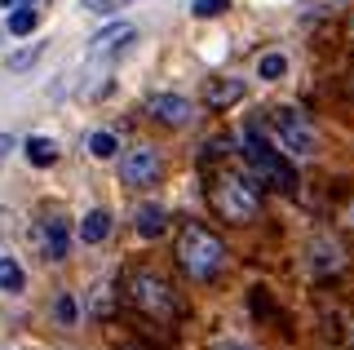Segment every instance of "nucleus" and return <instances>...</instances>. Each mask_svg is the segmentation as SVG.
Returning <instances> with one entry per match:
<instances>
[{
    "label": "nucleus",
    "instance_id": "1",
    "mask_svg": "<svg viewBox=\"0 0 354 350\" xmlns=\"http://www.w3.org/2000/svg\"><path fill=\"white\" fill-rule=\"evenodd\" d=\"M177 261H182V270L191 279H213L217 270L226 266V244H221L213 231L186 222L182 235H177Z\"/></svg>",
    "mask_w": 354,
    "mask_h": 350
},
{
    "label": "nucleus",
    "instance_id": "2",
    "mask_svg": "<svg viewBox=\"0 0 354 350\" xmlns=\"http://www.w3.org/2000/svg\"><path fill=\"white\" fill-rule=\"evenodd\" d=\"M213 209L226 217V222H252L261 209V191H257V182L252 178H243V173H217V182H213Z\"/></svg>",
    "mask_w": 354,
    "mask_h": 350
},
{
    "label": "nucleus",
    "instance_id": "3",
    "mask_svg": "<svg viewBox=\"0 0 354 350\" xmlns=\"http://www.w3.org/2000/svg\"><path fill=\"white\" fill-rule=\"evenodd\" d=\"M243 160H248L252 178H257L261 187L297 191V169L279 156V151H270V142H266L257 129H243Z\"/></svg>",
    "mask_w": 354,
    "mask_h": 350
},
{
    "label": "nucleus",
    "instance_id": "4",
    "mask_svg": "<svg viewBox=\"0 0 354 350\" xmlns=\"http://www.w3.org/2000/svg\"><path fill=\"white\" fill-rule=\"evenodd\" d=\"M129 297H133V306H138L142 315H151V320H160V324H169L177 315V302H173L169 284L160 275H151V270H138V275L129 279Z\"/></svg>",
    "mask_w": 354,
    "mask_h": 350
},
{
    "label": "nucleus",
    "instance_id": "5",
    "mask_svg": "<svg viewBox=\"0 0 354 350\" xmlns=\"http://www.w3.org/2000/svg\"><path fill=\"white\" fill-rule=\"evenodd\" d=\"M274 129H279L288 151H297V156H310V151H315V129H310V120L301 111H274Z\"/></svg>",
    "mask_w": 354,
    "mask_h": 350
},
{
    "label": "nucleus",
    "instance_id": "6",
    "mask_svg": "<svg viewBox=\"0 0 354 350\" xmlns=\"http://www.w3.org/2000/svg\"><path fill=\"white\" fill-rule=\"evenodd\" d=\"M147 116L160 120V125H169V129H182V125L195 120V107L177 93H155V98H147Z\"/></svg>",
    "mask_w": 354,
    "mask_h": 350
},
{
    "label": "nucleus",
    "instance_id": "7",
    "mask_svg": "<svg viewBox=\"0 0 354 350\" xmlns=\"http://www.w3.org/2000/svg\"><path fill=\"white\" fill-rule=\"evenodd\" d=\"M120 178H124L129 187H151V182L160 178V156H155L151 147L129 151V156L120 160Z\"/></svg>",
    "mask_w": 354,
    "mask_h": 350
},
{
    "label": "nucleus",
    "instance_id": "8",
    "mask_svg": "<svg viewBox=\"0 0 354 350\" xmlns=\"http://www.w3.org/2000/svg\"><path fill=\"white\" fill-rule=\"evenodd\" d=\"M36 244H40L44 261H62V257H66L71 235H66V222H62V217H44V222L36 226Z\"/></svg>",
    "mask_w": 354,
    "mask_h": 350
},
{
    "label": "nucleus",
    "instance_id": "9",
    "mask_svg": "<svg viewBox=\"0 0 354 350\" xmlns=\"http://www.w3.org/2000/svg\"><path fill=\"white\" fill-rule=\"evenodd\" d=\"M124 40H133V27L129 23H111V27H102L93 40H88V53H93V58H106V53H115Z\"/></svg>",
    "mask_w": 354,
    "mask_h": 350
},
{
    "label": "nucleus",
    "instance_id": "10",
    "mask_svg": "<svg viewBox=\"0 0 354 350\" xmlns=\"http://www.w3.org/2000/svg\"><path fill=\"white\" fill-rule=\"evenodd\" d=\"M106 235H111V217L102 209L84 213V222H80V239H84V244H102Z\"/></svg>",
    "mask_w": 354,
    "mask_h": 350
},
{
    "label": "nucleus",
    "instance_id": "11",
    "mask_svg": "<svg viewBox=\"0 0 354 350\" xmlns=\"http://www.w3.org/2000/svg\"><path fill=\"white\" fill-rule=\"evenodd\" d=\"M160 231H164V209H160V204H142V209H138V235L155 239Z\"/></svg>",
    "mask_w": 354,
    "mask_h": 350
},
{
    "label": "nucleus",
    "instance_id": "12",
    "mask_svg": "<svg viewBox=\"0 0 354 350\" xmlns=\"http://www.w3.org/2000/svg\"><path fill=\"white\" fill-rule=\"evenodd\" d=\"M22 284H27L22 266L14 257H0V293H22Z\"/></svg>",
    "mask_w": 354,
    "mask_h": 350
},
{
    "label": "nucleus",
    "instance_id": "13",
    "mask_svg": "<svg viewBox=\"0 0 354 350\" xmlns=\"http://www.w3.org/2000/svg\"><path fill=\"white\" fill-rule=\"evenodd\" d=\"M27 160L36 164V169H44V164L58 160V147H53L49 138H27Z\"/></svg>",
    "mask_w": 354,
    "mask_h": 350
},
{
    "label": "nucleus",
    "instance_id": "14",
    "mask_svg": "<svg viewBox=\"0 0 354 350\" xmlns=\"http://www.w3.org/2000/svg\"><path fill=\"white\" fill-rule=\"evenodd\" d=\"M36 23H40V14L31 5H18L14 14H9V31H14V36H31V31H36Z\"/></svg>",
    "mask_w": 354,
    "mask_h": 350
},
{
    "label": "nucleus",
    "instance_id": "15",
    "mask_svg": "<svg viewBox=\"0 0 354 350\" xmlns=\"http://www.w3.org/2000/svg\"><path fill=\"white\" fill-rule=\"evenodd\" d=\"M239 98H243V84H239V80L213 84V89H208V102H213V107H230V102H239Z\"/></svg>",
    "mask_w": 354,
    "mask_h": 350
},
{
    "label": "nucleus",
    "instance_id": "16",
    "mask_svg": "<svg viewBox=\"0 0 354 350\" xmlns=\"http://www.w3.org/2000/svg\"><path fill=\"white\" fill-rule=\"evenodd\" d=\"M283 71H288V58H283V53H266V58L257 62V75H261V80H279Z\"/></svg>",
    "mask_w": 354,
    "mask_h": 350
},
{
    "label": "nucleus",
    "instance_id": "17",
    "mask_svg": "<svg viewBox=\"0 0 354 350\" xmlns=\"http://www.w3.org/2000/svg\"><path fill=\"white\" fill-rule=\"evenodd\" d=\"M88 151H93L97 160H111L120 151V142H115V133H93V138H88Z\"/></svg>",
    "mask_w": 354,
    "mask_h": 350
},
{
    "label": "nucleus",
    "instance_id": "18",
    "mask_svg": "<svg viewBox=\"0 0 354 350\" xmlns=\"http://www.w3.org/2000/svg\"><path fill=\"white\" fill-rule=\"evenodd\" d=\"M221 9H230V0H195L191 14H195V18H217Z\"/></svg>",
    "mask_w": 354,
    "mask_h": 350
},
{
    "label": "nucleus",
    "instance_id": "19",
    "mask_svg": "<svg viewBox=\"0 0 354 350\" xmlns=\"http://www.w3.org/2000/svg\"><path fill=\"white\" fill-rule=\"evenodd\" d=\"M36 45H27V49H22V53H9V71H22V67H31V62H36Z\"/></svg>",
    "mask_w": 354,
    "mask_h": 350
},
{
    "label": "nucleus",
    "instance_id": "20",
    "mask_svg": "<svg viewBox=\"0 0 354 350\" xmlns=\"http://www.w3.org/2000/svg\"><path fill=\"white\" fill-rule=\"evenodd\" d=\"M129 0H84V9L88 14H111V9H124Z\"/></svg>",
    "mask_w": 354,
    "mask_h": 350
},
{
    "label": "nucleus",
    "instance_id": "21",
    "mask_svg": "<svg viewBox=\"0 0 354 350\" xmlns=\"http://www.w3.org/2000/svg\"><path fill=\"white\" fill-rule=\"evenodd\" d=\"M53 311H58V320H62V324H71V320H75V302H71V297H58V306H53Z\"/></svg>",
    "mask_w": 354,
    "mask_h": 350
},
{
    "label": "nucleus",
    "instance_id": "22",
    "mask_svg": "<svg viewBox=\"0 0 354 350\" xmlns=\"http://www.w3.org/2000/svg\"><path fill=\"white\" fill-rule=\"evenodd\" d=\"M9 151H14V138H9V133H0V164H5Z\"/></svg>",
    "mask_w": 354,
    "mask_h": 350
},
{
    "label": "nucleus",
    "instance_id": "23",
    "mask_svg": "<svg viewBox=\"0 0 354 350\" xmlns=\"http://www.w3.org/2000/svg\"><path fill=\"white\" fill-rule=\"evenodd\" d=\"M217 350H248V346H239V342H226V346H217Z\"/></svg>",
    "mask_w": 354,
    "mask_h": 350
},
{
    "label": "nucleus",
    "instance_id": "24",
    "mask_svg": "<svg viewBox=\"0 0 354 350\" xmlns=\"http://www.w3.org/2000/svg\"><path fill=\"white\" fill-rule=\"evenodd\" d=\"M5 5H9V9H18V5H22V0H5Z\"/></svg>",
    "mask_w": 354,
    "mask_h": 350
}]
</instances>
